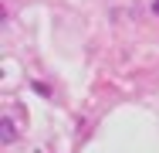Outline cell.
Wrapping results in <instances>:
<instances>
[{
	"label": "cell",
	"instance_id": "cell-1",
	"mask_svg": "<svg viewBox=\"0 0 159 153\" xmlns=\"http://www.w3.org/2000/svg\"><path fill=\"white\" fill-rule=\"evenodd\" d=\"M0 129H3V143H14V140H17V133L10 129V119H3V126H0Z\"/></svg>",
	"mask_w": 159,
	"mask_h": 153
},
{
	"label": "cell",
	"instance_id": "cell-2",
	"mask_svg": "<svg viewBox=\"0 0 159 153\" xmlns=\"http://www.w3.org/2000/svg\"><path fill=\"white\" fill-rule=\"evenodd\" d=\"M152 10H156V14H159V0H152Z\"/></svg>",
	"mask_w": 159,
	"mask_h": 153
}]
</instances>
